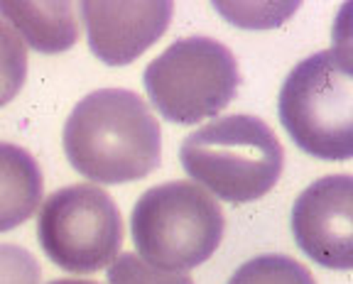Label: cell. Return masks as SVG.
I'll return each mask as SVG.
<instances>
[{"mask_svg": "<svg viewBox=\"0 0 353 284\" xmlns=\"http://www.w3.org/2000/svg\"><path fill=\"white\" fill-rule=\"evenodd\" d=\"M64 152L96 184L135 181L162 164V130L135 91L99 88L66 118Z\"/></svg>", "mask_w": 353, "mask_h": 284, "instance_id": "cell-1", "label": "cell"}, {"mask_svg": "<svg viewBox=\"0 0 353 284\" xmlns=\"http://www.w3.org/2000/svg\"><path fill=\"white\" fill-rule=\"evenodd\" d=\"M182 167L194 184L228 203H248L277 184L285 167L280 137L248 113L223 115L182 142Z\"/></svg>", "mask_w": 353, "mask_h": 284, "instance_id": "cell-2", "label": "cell"}, {"mask_svg": "<svg viewBox=\"0 0 353 284\" xmlns=\"http://www.w3.org/2000/svg\"><path fill=\"white\" fill-rule=\"evenodd\" d=\"M280 121L299 150L329 162L353 157V64L346 50L302 59L280 88Z\"/></svg>", "mask_w": 353, "mask_h": 284, "instance_id": "cell-3", "label": "cell"}, {"mask_svg": "<svg viewBox=\"0 0 353 284\" xmlns=\"http://www.w3.org/2000/svg\"><path fill=\"white\" fill-rule=\"evenodd\" d=\"M130 230L140 260L167 272H187L219 250L226 219L209 192L176 179L152 186L138 199Z\"/></svg>", "mask_w": 353, "mask_h": 284, "instance_id": "cell-4", "label": "cell"}, {"mask_svg": "<svg viewBox=\"0 0 353 284\" xmlns=\"http://www.w3.org/2000/svg\"><path fill=\"white\" fill-rule=\"evenodd\" d=\"M241 83L238 61L226 44L192 34L172 42L145 69V91L170 123H194L221 113Z\"/></svg>", "mask_w": 353, "mask_h": 284, "instance_id": "cell-5", "label": "cell"}, {"mask_svg": "<svg viewBox=\"0 0 353 284\" xmlns=\"http://www.w3.org/2000/svg\"><path fill=\"white\" fill-rule=\"evenodd\" d=\"M37 238L57 267L74 274L99 272L121 255V211L99 184L64 186L39 208Z\"/></svg>", "mask_w": 353, "mask_h": 284, "instance_id": "cell-6", "label": "cell"}, {"mask_svg": "<svg viewBox=\"0 0 353 284\" xmlns=\"http://www.w3.org/2000/svg\"><path fill=\"white\" fill-rule=\"evenodd\" d=\"M299 250L329 270L353 267V176L329 174L309 184L292 208Z\"/></svg>", "mask_w": 353, "mask_h": 284, "instance_id": "cell-7", "label": "cell"}, {"mask_svg": "<svg viewBox=\"0 0 353 284\" xmlns=\"http://www.w3.org/2000/svg\"><path fill=\"white\" fill-rule=\"evenodd\" d=\"M174 6L167 0L157 3H81V17L86 25L88 47L108 66H123L135 61L150 50L172 22Z\"/></svg>", "mask_w": 353, "mask_h": 284, "instance_id": "cell-8", "label": "cell"}, {"mask_svg": "<svg viewBox=\"0 0 353 284\" xmlns=\"http://www.w3.org/2000/svg\"><path fill=\"white\" fill-rule=\"evenodd\" d=\"M0 15L17 32L22 42L42 54H59L79 42V17L72 3H28L3 0Z\"/></svg>", "mask_w": 353, "mask_h": 284, "instance_id": "cell-9", "label": "cell"}, {"mask_svg": "<svg viewBox=\"0 0 353 284\" xmlns=\"http://www.w3.org/2000/svg\"><path fill=\"white\" fill-rule=\"evenodd\" d=\"M44 194L37 159L20 145L0 142V233L30 221Z\"/></svg>", "mask_w": 353, "mask_h": 284, "instance_id": "cell-10", "label": "cell"}, {"mask_svg": "<svg viewBox=\"0 0 353 284\" xmlns=\"http://www.w3.org/2000/svg\"><path fill=\"white\" fill-rule=\"evenodd\" d=\"M228 284H316L307 265L290 255L268 252L243 263L231 274Z\"/></svg>", "mask_w": 353, "mask_h": 284, "instance_id": "cell-11", "label": "cell"}, {"mask_svg": "<svg viewBox=\"0 0 353 284\" xmlns=\"http://www.w3.org/2000/svg\"><path fill=\"white\" fill-rule=\"evenodd\" d=\"M28 79V50L15 30L0 20V108L15 99Z\"/></svg>", "mask_w": 353, "mask_h": 284, "instance_id": "cell-12", "label": "cell"}, {"mask_svg": "<svg viewBox=\"0 0 353 284\" xmlns=\"http://www.w3.org/2000/svg\"><path fill=\"white\" fill-rule=\"evenodd\" d=\"M108 284H194V279L187 272L152 267L135 252H123L108 265Z\"/></svg>", "mask_w": 353, "mask_h": 284, "instance_id": "cell-13", "label": "cell"}, {"mask_svg": "<svg viewBox=\"0 0 353 284\" xmlns=\"http://www.w3.org/2000/svg\"><path fill=\"white\" fill-rule=\"evenodd\" d=\"M42 270L30 250L12 243L0 245V284H39Z\"/></svg>", "mask_w": 353, "mask_h": 284, "instance_id": "cell-14", "label": "cell"}, {"mask_svg": "<svg viewBox=\"0 0 353 284\" xmlns=\"http://www.w3.org/2000/svg\"><path fill=\"white\" fill-rule=\"evenodd\" d=\"M47 284H99V282H91V279H54V282H47Z\"/></svg>", "mask_w": 353, "mask_h": 284, "instance_id": "cell-15", "label": "cell"}]
</instances>
